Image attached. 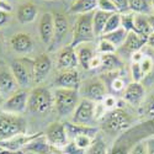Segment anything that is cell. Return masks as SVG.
Masks as SVG:
<instances>
[{
  "label": "cell",
  "mask_w": 154,
  "mask_h": 154,
  "mask_svg": "<svg viewBox=\"0 0 154 154\" xmlns=\"http://www.w3.org/2000/svg\"><path fill=\"white\" fill-rule=\"evenodd\" d=\"M109 86H110L112 93H123V90L126 89L127 85L125 84V80L122 78H120L119 75H116V76H113V78L111 79Z\"/></svg>",
  "instance_id": "obj_36"
},
{
  "label": "cell",
  "mask_w": 154,
  "mask_h": 154,
  "mask_svg": "<svg viewBox=\"0 0 154 154\" xmlns=\"http://www.w3.org/2000/svg\"><path fill=\"white\" fill-rule=\"evenodd\" d=\"M146 146H147V154H154V138L146 140Z\"/></svg>",
  "instance_id": "obj_48"
},
{
  "label": "cell",
  "mask_w": 154,
  "mask_h": 154,
  "mask_svg": "<svg viewBox=\"0 0 154 154\" xmlns=\"http://www.w3.org/2000/svg\"><path fill=\"white\" fill-rule=\"evenodd\" d=\"M97 9L105 11V12H109V14L119 12L116 5H115L111 0H97Z\"/></svg>",
  "instance_id": "obj_37"
},
{
  "label": "cell",
  "mask_w": 154,
  "mask_h": 154,
  "mask_svg": "<svg viewBox=\"0 0 154 154\" xmlns=\"http://www.w3.org/2000/svg\"><path fill=\"white\" fill-rule=\"evenodd\" d=\"M53 105H54L53 94L47 88L38 86V88H35L30 93L27 109L32 113H38V115L47 113L53 107Z\"/></svg>",
  "instance_id": "obj_5"
},
{
  "label": "cell",
  "mask_w": 154,
  "mask_h": 154,
  "mask_svg": "<svg viewBox=\"0 0 154 154\" xmlns=\"http://www.w3.org/2000/svg\"><path fill=\"white\" fill-rule=\"evenodd\" d=\"M0 10H4V11H9V12H11L12 8H11V5H10L9 3L4 2V0H0Z\"/></svg>",
  "instance_id": "obj_49"
},
{
  "label": "cell",
  "mask_w": 154,
  "mask_h": 154,
  "mask_svg": "<svg viewBox=\"0 0 154 154\" xmlns=\"http://www.w3.org/2000/svg\"><path fill=\"white\" fill-rule=\"evenodd\" d=\"M86 154H109L105 142L101 138H94L93 144L86 150Z\"/></svg>",
  "instance_id": "obj_32"
},
{
  "label": "cell",
  "mask_w": 154,
  "mask_h": 154,
  "mask_svg": "<svg viewBox=\"0 0 154 154\" xmlns=\"http://www.w3.org/2000/svg\"><path fill=\"white\" fill-rule=\"evenodd\" d=\"M42 132H38L35 134H27V133H23V134H17L12 138L5 139V140H0V149H8V150H23L25 148L27 147V144L30 142L37 137L42 136Z\"/></svg>",
  "instance_id": "obj_12"
},
{
  "label": "cell",
  "mask_w": 154,
  "mask_h": 154,
  "mask_svg": "<svg viewBox=\"0 0 154 154\" xmlns=\"http://www.w3.org/2000/svg\"><path fill=\"white\" fill-rule=\"evenodd\" d=\"M49 147L51 146L48 144L47 139L45 137V133H43L42 136L35 138L32 142H30L23 150H30V152H35V153H38V154H46V153H48Z\"/></svg>",
  "instance_id": "obj_29"
},
{
  "label": "cell",
  "mask_w": 154,
  "mask_h": 154,
  "mask_svg": "<svg viewBox=\"0 0 154 154\" xmlns=\"http://www.w3.org/2000/svg\"><path fill=\"white\" fill-rule=\"evenodd\" d=\"M139 66H140V69H142L143 76H147L148 74L152 73L154 63H153V59H152L150 57H148V56H143L142 60L139 62Z\"/></svg>",
  "instance_id": "obj_38"
},
{
  "label": "cell",
  "mask_w": 154,
  "mask_h": 154,
  "mask_svg": "<svg viewBox=\"0 0 154 154\" xmlns=\"http://www.w3.org/2000/svg\"><path fill=\"white\" fill-rule=\"evenodd\" d=\"M115 106H116V99L112 95H107L105 99H104V107L106 110H113Z\"/></svg>",
  "instance_id": "obj_43"
},
{
  "label": "cell",
  "mask_w": 154,
  "mask_h": 154,
  "mask_svg": "<svg viewBox=\"0 0 154 154\" xmlns=\"http://www.w3.org/2000/svg\"><path fill=\"white\" fill-rule=\"evenodd\" d=\"M115 51H116V47H115L111 42L101 38L100 42H99V46H97V52L101 56L102 54H112V53H115Z\"/></svg>",
  "instance_id": "obj_35"
},
{
  "label": "cell",
  "mask_w": 154,
  "mask_h": 154,
  "mask_svg": "<svg viewBox=\"0 0 154 154\" xmlns=\"http://www.w3.org/2000/svg\"><path fill=\"white\" fill-rule=\"evenodd\" d=\"M128 154H147V146L146 142H139L137 144H134L131 150L128 152Z\"/></svg>",
  "instance_id": "obj_41"
},
{
  "label": "cell",
  "mask_w": 154,
  "mask_h": 154,
  "mask_svg": "<svg viewBox=\"0 0 154 154\" xmlns=\"http://www.w3.org/2000/svg\"><path fill=\"white\" fill-rule=\"evenodd\" d=\"M122 67V62L121 59L115 54H102L101 56V66L100 68L102 72L105 73H112V72H117Z\"/></svg>",
  "instance_id": "obj_27"
},
{
  "label": "cell",
  "mask_w": 154,
  "mask_h": 154,
  "mask_svg": "<svg viewBox=\"0 0 154 154\" xmlns=\"http://www.w3.org/2000/svg\"><path fill=\"white\" fill-rule=\"evenodd\" d=\"M62 154H86V150L79 148L73 140H70V142L62 149Z\"/></svg>",
  "instance_id": "obj_39"
},
{
  "label": "cell",
  "mask_w": 154,
  "mask_h": 154,
  "mask_svg": "<svg viewBox=\"0 0 154 154\" xmlns=\"http://www.w3.org/2000/svg\"><path fill=\"white\" fill-rule=\"evenodd\" d=\"M111 2L116 5L117 10L120 14H122V12H127L128 10V0H111Z\"/></svg>",
  "instance_id": "obj_42"
},
{
  "label": "cell",
  "mask_w": 154,
  "mask_h": 154,
  "mask_svg": "<svg viewBox=\"0 0 154 154\" xmlns=\"http://www.w3.org/2000/svg\"><path fill=\"white\" fill-rule=\"evenodd\" d=\"M73 142L78 146L79 148L84 149V150H88L89 148H90V146L93 144V140L94 138L88 136V134H80V136H76L74 139H72Z\"/></svg>",
  "instance_id": "obj_34"
},
{
  "label": "cell",
  "mask_w": 154,
  "mask_h": 154,
  "mask_svg": "<svg viewBox=\"0 0 154 154\" xmlns=\"http://www.w3.org/2000/svg\"><path fill=\"white\" fill-rule=\"evenodd\" d=\"M122 95H123V100L126 102L134 106V105H139L140 102H142V100L144 99V95H146V90L140 83L132 82L130 84H127Z\"/></svg>",
  "instance_id": "obj_18"
},
{
  "label": "cell",
  "mask_w": 154,
  "mask_h": 154,
  "mask_svg": "<svg viewBox=\"0 0 154 154\" xmlns=\"http://www.w3.org/2000/svg\"><path fill=\"white\" fill-rule=\"evenodd\" d=\"M128 9L138 15H153L152 0H128Z\"/></svg>",
  "instance_id": "obj_26"
},
{
  "label": "cell",
  "mask_w": 154,
  "mask_h": 154,
  "mask_svg": "<svg viewBox=\"0 0 154 154\" xmlns=\"http://www.w3.org/2000/svg\"><path fill=\"white\" fill-rule=\"evenodd\" d=\"M132 123V117L130 113L123 109L116 107L105 112L104 117L101 119V127L107 133H119L127 130Z\"/></svg>",
  "instance_id": "obj_3"
},
{
  "label": "cell",
  "mask_w": 154,
  "mask_h": 154,
  "mask_svg": "<svg viewBox=\"0 0 154 154\" xmlns=\"http://www.w3.org/2000/svg\"><path fill=\"white\" fill-rule=\"evenodd\" d=\"M10 46L19 54H29L33 49V41L29 33L19 32L10 38Z\"/></svg>",
  "instance_id": "obj_16"
},
{
  "label": "cell",
  "mask_w": 154,
  "mask_h": 154,
  "mask_svg": "<svg viewBox=\"0 0 154 154\" xmlns=\"http://www.w3.org/2000/svg\"><path fill=\"white\" fill-rule=\"evenodd\" d=\"M101 66V56H96L91 59L90 62V67H89V69H96V68H100Z\"/></svg>",
  "instance_id": "obj_47"
},
{
  "label": "cell",
  "mask_w": 154,
  "mask_h": 154,
  "mask_svg": "<svg viewBox=\"0 0 154 154\" xmlns=\"http://www.w3.org/2000/svg\"><path fill=\"white\" fill-rule=\"evenodd\" d=\"M147 40H148V37H144L142 35L132 31V32H128L127 38H126V41L122 46L127 52L133 54L136 52H139V51L142 49V47L144 45H147Z\"/></svg>",
  "instance_id": "obj_19"
},
{
  "label": "cell",
  "mask_w": 154,
  "mask_h": 154,
  "mask_svg": "<svg viewBox=\"0 0 154 154\" xmlns=\"http://www.w3.org/2000/svg\"><path fill=\"white\" fill-rule=\"evenodd\" d=\"M64 126L67 128V133H68V137L70 140L74 139L76 136H80V134H88V136L95 138V136L97 133V130L91 126L75 125L73 122H67V123H64Z\"/></svg>",
  "instance_id": "obj_21"
},
{
  "label": "cell",
  "mask_w": 154,
  "mask_h": 154,
  "mask_svg": "<svg viewBox=\"0 0 154 154\" xmlns=\"http://www.w3.org/2000/svg\"><path fill=\"white\" fill-rule=\"evenodd\" d=\"M134 32L142 35L144 37H148V36H150L153 33V30H152V26L149 23L148 16L138 15V14L134 15Z\"/></svg>",
  "instance_id": "obj_28"
},
{
  "label": "cell",
  "mask_w": 154,
  "mask_h": 154,
  "mask_svg": "<svg viewBox=\"0 0 154 154\" xmlns=\"http://www.w3.org/2000/svg\"><path fill=\"white\" fill-rule=\"evenodd\" d=\"M38 14L37 6L32 3H23L19 6L16 17L21 23H30L36 20V16Z\"/></svg>",
  "instance_id": "obj_20"
},
{
  "label": "cell",
  "mask_w": 154,
  "mask_h": 154,
  "mask_svg": "<svg viewBox=\"0 0 154 154\" xmlns=\"http://www.w3.org/2000/svg\"><path fill=\"white\" fill-rule=\"evenodd\" d=\"M148 20H149V23H150V26H152V30L154 32V15H149L148 16Z\"/></svg>",
  "instance_id": "obj_52"
},
{
  "label": "cell",
  "mask_w": 154,
  "mask_h": 154,
  "mask_svg": "<svg viewBox=\"0 0 154 154\" xmlns=\"http://www.w3.org/2000/svg\"><path fill=\"white\" fill-rule=\"evenodd\" d=\"M33 63V79L36 83H41L46 79L51 68H52V60L47 53H42L37 56Z\"/></svg>",
  "instance_id": "obj_17"
},
{
  "label": "cell",
  "mask_w": 154,
  "mask_h": 154,
  "mask_svg": "<svg viewBox=\"0 0 154 154\" xmlns=\"http://www.w3.org/2000/svg\"><path fill=\"white\" fill-rule=\"evenodd\" d=\"M54 106L59 116L64 117L73 113L79 104V90L76 89L57 88L53 94Z\"/></svg>",
  "instance_id": "obj_4"
},
{
  "label": "cell",
  "mask_w": 154,
  "mask_h": 154,
  "mask_svg": "<svg viewBox=\"0 0 154 154\" xmlns=\"http://www.w3.org/2000/svg\"><path fill=\"white\" fill-rule=\"evenodd\" d=\"M79 93H82L84 99L91 100L93 102H100L107 96V88L105 82L100 78H91L79 88Z\"/></svg>",
  "instance_id": "obj_7"
},
{
  "label": "cell",
  "mask_w": 154,
  "mask_h": 154,
  "mask_svg": "<svg viewBox=\"0 0 154 154\" xmlns=\"http://www.w3.org/2000/svg\"><path fill=\"white\" fill-rule=\"evenodd\" d=\"M19 84L15 79L10 68H6L5 66H0V94L6 100L11 95H14L19 89Z\"/></svg>",
  "instance_id": "obj_11"
},
{
  "label": "cell",
  "mask_w": 154,
  "mask_h": 154,
  "mask_svg": "<svg viewBox=\"0 0 154 154\" xmlns=\"http://www.w3.org/2000/svg\"><path fill=\"white\" fill-rule=\"evenodd\" d=\"M144 112L148 115V116H150L152 119H154V96L147 101V104L144 106Z\"/></svg>",
  "instance_id": "obj_44"
},
{
  "label": "cell",
  "mask_w": 154,
  "mask_h": 154,
  "mask_svg": "<svg viewBox=\"0 0 154 154\" xmlns=\"http://www.w3.org/2000/svg\"><path fill=\"white\" fill-rule=\"evenodd\" d=\"M45 137L51 147H53L56 149H60V150L70 142L67 133V128L64 126V123H60V122L51 123L45 132Z\"/></svg>",
  "instance_id": "obj_9"
},
{
  "label": "cell",
  "mask_w": 154,
  "mask_h": 154,
  "mask_svg": "<svg viewBox=\"0 0 154 154\" xmlns=\"http://www.w3.org/2000/svg\"><path fill=\"white\" fill-rule=\"evenodd\" d=\"M79 66L78 56H76V51L70 45L63 47L57 58V67L59 70H66V69H76Z\"/></svg>",
  "instance_id": "obj_13"
},
{
  "label": "cell",
  "mask_w": 154,
  "mask_h": 154,
  "mask_svg": "<svg viewBox=\"0 0 154 154\" xmlns=\"http://www.w3.org/2000/svg\"><path fill=\"white\" fill-rule=\"evenodd\" d=\"M111 14L105 12L102 10H95L94 15H93V29H94V35L95 37H101L104 35V30H105V25L106 21L109 19Z\"/></svg>",
  "instance_id": "obj_25"
},
{
  "label": "cell",
  "mask_w": 154,
  "mask_h": 154,
  "mask_svg": "<svg viewBox=\"0 0 154 154\" xmlns=\"http://www.w3.org/2000/svg\"><path fill=\"white\" fill-rule=\"evenodd\" d=\"M23 154H38V153H35V152H30V150H23Z\"/></svg>",
  "instance_id": "obj_54"
},
{
  "label": "cell",
  "mask_w": 154,
  "mask_h": 154,
  "mask_svg": "<svg viewBox=\"0 0 154 154\" xmlns=\"http://www.w3.org/2000/svg\"><path fill=\"white\" fill-rule=\"evenodd\" d=\"M134 15L132 12H125L121 15V27H123L127 32L134 31Z\"/></svg>",
  "instance_id": "obj_33"
},
{
  "label": "cell",
  "mask_w": 154,
  "mask_h": 154,
  "mask_svg": "<svg viewBox=\"0 0 154 154\" xmlns=\"http://www.w3.org/2000/svg\"><path fill=\"white\" fill-rule=\"evenodd\" d=\"M147 45L154 48V32H153V33H152L150 36H148V40H147Z\"/></svg>",
  "instance_id": "obj_51"
},
{
  "label": "cell",
  "mask_w": 154,
  "mask_h": 154,
  "mask_svg": "<svg viewBox=\"0 0 154 154\" xmlns=\"http://www.w3.org/2000/svg\"><path fill=\"white\" fill-rule=\"evenodd\" d=\"M0 154H23V150H8V149H2L0 150Z\"/></svg>",
  "instance_id": "obj_50"
},
{
  "label": "cell",
  "mask_w": 154,
  "mask_h": 154,
  "mask_svg": "<svg viewBox=\"0 0 154 154\" xmlns=\"http://www.w3.org/2000/svg\"><path fill=\"white\" fill-rule=\"evenodd\" d=\"M152 9H153V15H154V0H152Z\"/></svg>",
  "instance_id": "obj_55"
},
{
  "label": "cell",
  "mask_w": 154,
  "mask_h": 154,
  "mask_svg": "<svg viewBox=\"0 0 154 154\" xmlns=\"http://www.w3.org/2000/svg\"><path fill=\"white\" fill-rule=\"evenodd\" d=\"M95 10H97V0H75L69 9V12L83 15L94 12Z\"/></svg>",
  "instance_id": "obj_23"
},
{
  "label": "cell",
  "mask_w": 154,
  "mask_h": 154,
  "mask_svg": "<svg viewBox=\"0 0 154 154\" xmlns=\"http://www.w3.org/2000/svg\"><path fill=\"white\" fill-rule=\"evenodd\" d=\"M10 20V12L0 10V27H3L4 25H6Z\"/></svg>",
  "instance_id": "obj_45"
},
{
  "label": "cell",
  "mask_w": 154,
  "mask_h": 154,
  "mask_svg": "<svg viewBox=\"0 0 154 154\" xmlns=\"http://www.w3.org/2000/svg\"><path fill=\"white\" fill-rule=\"evenodd\" d=\"M131 73H132L133 82H138L139 83L140 80H142V78H144L143 73H142V69H140L139 63H132V66H131Z\"/></svg>",
  "instance_id": "obj_40"
},
{
  "label": "cell",
  "mask_w": 154,
  "mask_h": 154,
  "mask_svg": "<svg viewBox=\"0 0 154 154\" xmlns=\"http://www.w3.org/2000/svg\"><path fill=\"white\" fill-rule=\"evenodd\" d=\"M27 122L21 115L0 110V140L26 133Z\"/></svg>",
  "instance_id": "obj_1"
},
{
  "label": "cell",
  "mask_w": 154,
  "mask_h": 154,
  "mask_svg": "<svg viewBox=\"0 0 154 154\" xmlns=\"http://www.w3.org/2000/svg\"><path fill=\"white\" fill-rule=\"evenodd\" d=\"M10 69L21 89H26L33 78V63L26 59H15L10 64Z\"/></svg>",
  "instance_id": "obj_8"
},
{
  "label": "cell",
  "mask_w": 154,
  "mask_h": 154,
  "mask_svg": "<svg viewBox=\"0 0 154 154\" xmlns=\"http://www.w3.org/2000/svg\"><path fill=\"white\" fill-rule=\"evenodd\" d=\"M56 84H57V88L76 89V90H79L80 78H79L78 70L76 69L59 70V73L56 76Z\"/></svg>",
  "instance_id": "obj_15"
},
{
  "label": "cell",
  "mask_w": 154,
  "mask_h": 154,
  "mask_svg": "<svg viewBox=\"0 0 154 154\" xmlns=\"http://www.w3.org/2000/svg\"><path fill=\"white\" fill-rule=\"evenodd\" d=\"M53 17H54V38H53V42L59 43L63 40V37L66 36V33L68 32L69 23H68L67 16L60 14V12L54 14Z\"/></svg>",
  "instance_id": "obj_22"
},
{
  "label": "cell",
  "mask_w": 154,
  "mask_h": 154,
  "mask_svg": "<svg viewBox=\"0 0 154 154\" xmlns=\"http://www.w3.org/2000/svg\"><path fill=\"white\" fill-rule=\"evenodd\" d=\"M127 35L128 32L123 29V27H120L119 30L113 31V32H110V33H106V35H102L101 38H104V40H107L109 42H111L115 47H119V46H122L126 41L127 38Z\"/></svg>",
  "instance_id": "obj_30"
},
{
  "label": "cell",
  "mask_w": 154,
  "mask_h": 154,
  "mask_svg": "<svg viewBox=\"0 0 154 154\" xmlns=\"http://www.w3.org/2000/svg\"><path fill=\"white\" fill-rule=\"evenodd\" d=\"M29 97H30L29 91L25 90V89H20L14 95H11L4 101L2 110L10 113L21 115L29 106Z\"/></svg>",
  "instance_id": "obj_10"
},
{
  "label": "cell",
  "mask_w": 154,
  "mask_h": 154,
  "mask_svg": "<svg viewBox=\"0 0 154 154\" xmlns=\"http://www.w3.org/2000/svg\"><path fill=\"white\" fill-rule=\"evenodd\" d=\"M121 27V14L120 12H113L111 14L106 21V25H105V30H104V35L106 33H110V32H113Z\"/></svg>",
  "instance_id": "obj_31"
},
{
  "label": "cell",
  "mask_w": 154,
  "mask_h": 154,
  "mask_svg": "<svg viewBox=\"0 0 154 154\" xmlns=\"http://www.w3.org/2000/svg\"><path fill=\"white\" fill-rule=\"evenodd\" d=\"M75 51H76V56H78L79 64H80V66L85 70H89V67H90V62L95 57L94 49L90 46H89L88 43H83V45H79L78 47H76Z\"/></svg>",
  "instance_id": "obj_24"
},
{
  "label": "cell",
  "mask_w": 154,
  "mask_h": 154,
  "mask_svg": "<svg viewBox=\"0 0 154 154\" xmlns=\"http://www.w3.org/2000/svg\"><path fill=\"white\" fill-rule=\"evenodd\" d=\"M38 31H40V38L42 43L51 45L54 38V17L51 12H45L40 19L38 23Z\"/></svg>",
  "instance_id": "obj_14"
},
{
  "label": "cell",
  "mask_w": 154,
  "mask_h": 154,
  "mask_svg": "<svg viewBox=\"0 0 154 154\" xmlns=\"http://www.w3.org/2000/svg\"><path fill=\"white\" fill-rule=\"evenodd\" d=\"M4 101H5V99L2 96V94H0V106L3 107V105H4Z\"/></svg>",
  "instance_id": "obj_53"
},
{
  "label": "cell",
  "mask_w": 154,
  "mask_h": 154,
  "mask_svg": "<svg viewBox=\"0 0 154 154\" xmlns=\"http://www.w3.org/2000/svg\"><path fill=\"white\" fill-rule=\"evenodd\" d=\"M110 154H128V150H127L126 147L117 144V146H115V147L111 149Z\"/></svg>",
  "instance_id": "obj_46"
},
{
  "label": "cell",
  "mask_w": 154,
  "mask_h": 154,
  "mask_svg": "<svg viewBox=\"0 0 154 154\" xmlns=\"http://www.w3.org/2000/svg\"><path fill=\"white\" fill-rule=\"evenodd\" d=\"M96 120V105L95 102L88 99H82L79 101L78 106L74 110L72 122L75 125L83 126H91V123Z\"/></svg>",
  "instance_id": "obj_6"
},
{
  "label": "cell",
  "mask_w": 154,
  "mask_h": 154,
  "mask_svg": "<svg viewBox=\"0 0 154 154\" xmlns=\"http://www.w3.org/2000/svg\"><path fill=\"white\" fill-rule=\"evenodd\" d=\"M93 15L94 12L78 15L73 27V37L69 43L72 47L76 48L79 45L89 43L95 40L94 29H93Z\"/></svg>",
  "instance_id": "obj_2"
}]
</instances>
